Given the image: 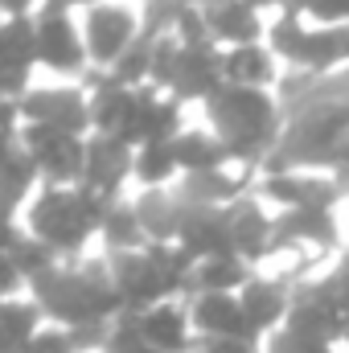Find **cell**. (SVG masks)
<instances>
[{
    "mask_svg": "<svg viewBox=\"0 0 349 353\" xmlns=\"http://www.w3.org/2000/svg\"><path fill=\"white\" fill-rule=\"evenodd\" d=\"M37 58L54 70H79L83 66V46H79V33L70 29L62 4H50L46 17L37 21Z\"/></svg>",
    "mask_w": 349,
    "mask_h": 353,
    "instance_id": "obj_8",
    "label": "cell"
},
{
    "mask_svg": "<svg viewBox=\"0 0 349 353\" xmlns=\"http://www.w3.org/2000/svg\"><path fill=\"white\" fill-rule=\"evenodd\" d=\"M193 325L214 341V337H247V341H255V333H251V325H247V316H243V304L235 300V296H218V292H206V296H197V304H193Z\"/></svg>",
    "mask_w": 349,
    "mask_h": 353,
    "instance_id": "obj_10",
    "label": "cell"
},
{
    "mask_svg": "<svg viewBox=\"0 0 349 353\" xmlns=\"http://www.w3.org/2000/svg\"><path fill=\"white\" fill-rule=\"evenodd\" d=\"M300 12H308L321 29H341V25H349V0H296V12L292 17H300Z\"/></svg>",
    "mask_w": 349,
    "mask_h": 353,
    "instance_id": "obj_25",
    "label": "cell"
},
{
    "mask_svg": "<svg viewBox=\"0 0 349 353\" xmlns=\"http://www.w3.org/2000/svg\"><path fill=\"white\" fill-rule=\"evenodd\" d=\"M17 279H21L17 263H12L8 255H0V292H12V288H17Z\"/></svg>",
    "mask_w": 349,
    "mask_h": 353,
    "instance_id": "obj_34",
    "label": "cell"
},
{
    "mask_svg": "<svg viewBox=\"0 0 349 353\" xmlns=\"http://www.w3.org/2000/svg\"><path fill=\"white\" fill-rule=\"evenodd\" d=\"M62 4H90V0H62Z\"/></svg>",
    "mask_w": 349,
    "mask_h": 353,
    "instance_id": "obj_37",
    "label": "cell"
},
{
    "mask_svg": "<svg viewBox=\"0 0 349 353\" xmlns=\"http://www.w3.org/2000/svg\"><path fill=\"white\" fill-rule=\"evenodd\" d=\"M333 234H337V226H333V214L329 210H321V205H300V210H288L279 222H275V230H271V239L275 243H333Z\"/></svg>",
    "mask_w": 349,
    "mask_h": 353,
    "instance_id": "obj_15",
    "label": "cell"
},
{
    "mask_svg": "<svg viewBox=\"0 0 349 353\" xmlns=\"http://www.w3.org/2000/svg\"><path fill=\"white\" fill-rule=\"evenodd\" d=\"M136 329L144 333V341L157 353H185L189 350V337H185V316L169 308V304H157L148 312H136Z\"/></svg>",
    "mask_w": 349,
    "mask_h": 353,
    "instance_id": "obj_16",
    "label": "cell"
},
{
    "mask_svg": "<svg viewBox=\"0 0 349 353\" xmlns=\"http://www.w3.org/2000/svg\"><path fill=\"white\" fill-rule=\"evenodd\" d=\"M136 176L140 181H148V185H157V181H165V176L177 169V152H173V140H157V144H144L140 152H136Z\"/></svg>",
    "mask_w": 349,
    "mask_h": 353,
    "instance_id": "obj_23",
    "label": "cell"
},
{
    "mask_svg": "<svg viewBox=\"0 0 349 353\" xmlns=\"http://www.w3.org/2000/svg\"><path fill=\"white\" fill-rule=\"evenodd\" d=\"M8 259L17 263L21 275H41V271H50V255H46L41 243H25V239H17V247L8 251Z\"/></svg>",
    "mask_w": 349,
    "mask_h": 353,
    "instance_id": "obj_27",
    "label": "cell"
},
{
    "mask_svg": "<svg viewBox=\"0 0 349 353\" xmlns=\"http://www.w3.org/2000/svg\"><path fill=\"white\" fill-rule=\"evenodd\" d=\"M33 325H37V308L4 304L0 308V353H29V345L37 341Z\"/></svg>",
    "mask_w": 349,
    "mask_h": 353,
    "instance_id": "obj_21",
    "label": "cell"
},
{
    "mask_svg": "<svg viewBox=\"0 0 349 353\" xmlns=\"http://www.w3.org/2000/svg\"><path fill=\"white\" fill-rule=\"evenodd\" d=\"M267 353H333L329 345H321V341H300V337H292L288 329L271 341V350Z\"/></svg>",
    "mask_w": 349,
    "mask_h": 353,
    "instance_id": "obj_29",
    "label": "cell"
},
{
    "mask_svg": "<svg viewBox=\"0 0 349 353\" xmlns=\"http://www.w3.org/2000/svg\"><path fill=\"white\" fill-rule=\"evenodd\" d=\"M12 161H17V148H12V140H8V132H0V176L12 169Z\"/></svg>",
    "mask_w": 349,
    "mask_h": 353,
    "instance_id": "obj_35",
    "label": "cell"
},
{
    "mask_svg": "<svg viewBox=\"0 0 349 353\" xmlns=\"http://www.w3.org/2000/svg\"><path fill=\"white\" fill-rule=\"evenodd\" d=\"M226 222H230V243H235V255L247 263V259H259L267 255V247H271V222H267V214H263L255 201H235L230 210H226Z\"/></svg>",
    "mask_w": 349,
    "mask_h": 353,
    "instance_id": "obj_11",
    "label": "cell"
},
{
    "mask_svg": "<svg viewBox=\"0 0 349 353\" xmlns=\"http://www.w3.org/2000/svg\"><path fill=\"white\" fill-rule=\"evenodd\" d=\"M29 353H70V337H62V333H46V337H37Z\"/></svg>",
    "mask_w": 349,
    "mask_h": 353,
    "instance_id": "obj_32",
    "label": "cell"
},
{
    "mask_svg": "<svg viewBox=\"0 0 349 353\" xmlns=\"http://www.w3.org/2000/svg\"><path fill=\"white\" fill-rule=\"evenodd\" d=\"M136 21L128 8H94L87 17V46L94 62H119L136 41Z\"/></svg>",
    "mask_w": 349,
    "mask_h": 353,
    "instance_id": "obj_9",
    "label": "cell"
},
{
    "mask_svg": "<svg viewBox=\"0 0 349 353\" xmlns=\"http://www.w3.org/2000/svg\"><path fill=\"white\" fill-rule=\"evenodd\" d=\"M103 218H107V210H103V197L94 189H83V193H46L33 205V230L41 234V243L62 247V251H74L87 239L90 226H103Z\"/></svg>",
    "mask_w": 349,
    "mask_h": 353,
    "instance_id": "obj_3",
    "label": "cell"
},
{
    "mask_svg": "<svg viewBox=\"0 0 349 353\" xmlns=\"http://www.w3.org/2000/svg\"><path fill=\"white\" fill-rule=\"evenodd\" d=\"M25 144H29V161H33L37 169H46L54 181L87 173V144H83L79 136H70V132L33 123V128L25 132Z\"/></svg>",
    "mask_w": 349,
    "mask_h": 353,
    "instance_id": "obj_5",
    "label": "cell"
},
{
    "mask_svg": "<svg viewBox=\"0 0 349 353\" xmlns=\"http://www.w3.org/2000/svg\"><path fill=\"white\" fill-rule=\"evenodd\" d=\"M210 119L230 157L251 161L275 144V107L263 90L222 87L210 99Z\"/></svg>",
    "mask_w": 349,
    "mask_h": 353,
    "instance_id": "obj_1",
    "label": "cell"
},
{
    "mask_svg": "<svg viewBox=\"0 0 349 353\" xmlns=\"http://www.w3.org/2000/svg\"><path fill=\"white\" fill-rule=\"evenodd\" d=\"M25 4H29V0H0V8H8V12H17V17H21Z\"/></svg>",
    "mask_w": 349,
    "mask_h": 353,
    "instance_id": "obj_36",
    "label": "cell"
},
{
    "mask_svg": "<svg viewBox=\"0 0 349 353\" xmlns=\"http://www.w3.org/2000/svg\"><path fill=\"white\" fill-rule=\"evenodd\" d=\"M271 50L292 58L296 66L304 70H333L349 62V25L341 29H304L300 17L283 12L275 25H271Z\"/></svg>",
    "mask_w": 349,
    "mask_h": 353,
    "instance_id": "obj_4",
    "label": "cell"
},
{
    "mask_svg": "<svg viewBox=\"0 0 349 353\" xmlns=\"http://www.w3.org/2000/svg\"><path fill=\"white\" fill-rule=\"evenodd\" d=\"M107 350L111 353H157L148 341H144V333L136 329V316H128V321L107 337Z\"/></svg>",
    "mask_w": 349,
    "mask_h": 353,
    "instance_id": "obj_28",
    "label": "cell"
},
{
    "mask_svg": "<svg viewBox=\"0 0 349 353\" xmlns=\"http://www.w3.org/2000/svg\"><path fill=\"white\" fill-rule=\"evenodd\" d=\"M0 29H4V25H0Z\"/></svg>",
    "mask_w": 349,
    "mask_h": 353,
    "instance_id": "obj_39",
    "label": "cell"
},
{
    "mask_svg": "<svg viewBox=\"0 0 349 353\" xmlns=\"http://www.w3.org/2000/svg\"><path fill=\"white\" fill-rule=\"evenodd\" d=\"M329 283H333V292H337V300H341V308L349 312V255L337 263V271L333 275H325Z\"/></svg>",
    "mask_w": 349,
    "mask_h": 353,
    "instance_id": "obj_31",
    "label": "cell"
},
{
    "mask_svg": "<svg viewBox=\"0 0 349 353\" xmlns=\"http://www.w3.org/2000/svg\"><path fill=\"white\" fill-rule=\"evenodd\" d=\"M8 218H12V214H8V210L0 205V255L17 247V230H12V222H8Z\"/></svg>",
    "mask_w": 349,
    "mask_h": 353,
    "instance_id": "obj_33",
    "label": "cell"
},
{
    "mask_svg": "<svg viewBox=\"0 0 349 353\" xmlns=\"http://www.w3.org/2000/svg\"><path fill=\"white\" fill-rule=\"evenodd\" d=\"M173 152H177V169H189V173H214V169L230 157L222 140L201 136V132H185V136H177Z\"/></svg>",
    "mask_w": 349,
    "mask_h": 353,
    "instance_id": "obj_19",
    "label": "cell"
},
{
    "mask_svg": "<svg viewBox=\"0 0 349 353\" xmlns=\"http://www.w3.org/2000/svg\"><path fill=\"white\" fill-rule=\"evenodd\" d=\"M33 288H37V300L58 321H70L74 329L99 325L107 312H115L123 304L115 283L99 267H90V271H41V275H33Z\"/></svg>",
    "mask_w": 349,
    "mask_h": 353,
    "instance_id": "obj_2",
    "label": "cell"
},
{
    "mask_svg": "<svg viewBox=\"0 0 349 353\" xmlns=\"http://www.w3.org/2000/svg\"><path fill=\"white\" fill-rule=\"evenodd\" d=\"M259 8H251L247 0H226V4H210L206 8V25H210V37H218V41H230L235 50L239 46H255L263 33L259 17H255Z\"/></svg>",
    "mask_w": 349,
    "mask_h": 353,
    "instance_id": "obj_12",
    "label": "cell"
},
{
    "mask_svg": "<svg viewBox=\"0 0 349 353\" xmlns=\"http://www.w3.org/2000/svg\"><path fill=\"white\" fill-rule=\"evenodd\" d=\"M201 353H255V341H247V337H214V341H206Z\"/></svg>",
    "mask_w": 349,
    "mask_h": 353,
    "instance_id": "obj_30",
    "label": "cell"
},
{
    "mask_svg": "<svg viewBox=\"0 0 349 353\" xmlns=\"http://www.w3.org/2000/svg\"><path fill=\"white\" fill-rule=\"evenodd\" d=\"M239 304H243V316H247V325H251L255 337H259L263 329H275L279 321H288V312H292L283 288L279 283H267V279H251L243 288Z\"/></svg>",
    "mask_w": 349,
    "mask_h": 353,
    "instance_id": "obj_14",
    "label": "cell"
},
{
    "mask_svg": "<svg viewBox=\"0 0 349 353\" xmlns=\"http://www.w3.org/2000/svg\"><path fill=\"white\" fill-rule=\"evenodd\" d=\"M341 337H346V341H349V321H346V333H341Z\"/></svg>",
    "mask_w": 349,
    "mask_h": 353,
    "instance_id": "obj_38",
    "label": "cell"
},
{
    "mask_svg": "<svg viewBox=\"0 0 349 353\" xmlns=\"http://www.w3.org/2000/svg\"><path fill=\"white\" fill-rule=\"evenodd\" d=\"M239 193V181L214 169V173H189L185 176V189H181V201L185 205H222Z\"/></svg>",
    "mask_w": 349,
    "mask_h": 353,
    "instance_id": "obj_22",
    "label": "cell"
},
{
    "mask_svg": "<svg viewBox=\"0 0 349 353\" xmlns=\"http://www.w3.org/2000/svg\"><path fill=\"white\" fill-rule=\"evenodd\" d=\"M169 87H177V94H185V99H214L218 90L226 87L222 58L210 46H201V50L181 46V58H177V70H173Z\"/></svg>",
    "mask_w": 349,
    "mask_h": 353,
    "instance_id": "obj_6",
    "label": "cell"
},
{
    "mask_svg": "<svg viewBox=\"0 0 349 353\" xmlns=\"http://www.w3.org/2000/svg\"><path fill=\"white\" fill-rule=\"evenodd\" d=\"M181 197H169V193H148L140 205H136V218L144 226V234H152V243H169L181 234Z\"/></svg>",
    "mask_w": 349,
    "mask_h": 353,
    "instance_id": "obj_18",
    "label": "cell"
},
{
    "mask_svg": "<svg viewBox=\"0 0 349 353\" xmlns=\"http://www.w3.org/2000/svg\"><path fill=\"white\" fill-rule=\"evenodd\" d=\"M103 230H107V243H111L115 251H128V247H136V243L144 239V226H140L136 210H107Z\"/></svg>",
    "mask_w": 349,
    "mask_h": 353,
    "instance_id": "obj_24",
    "label": "cell"
},
{
    "mask_svg": "<svg viewBox=\"0 0 349 353\" xmlns=\"http://www.w3.org/2000/svg\"><path fill=\"white\" fill-rule=\"evenodd\" d=\"M193 283L201 288V296L206 292L230 296L235 288H247L251 279H247V263L239 255H230V259H206V263H197L193 267Z\"/></svg>",
    "mask_w": 349,
    "mask_h": 353,
    "instance_id": "obj_20",
    "label": "cell"
},
{
    "mask_svg": "<svg viewBox=\"0 0 349 353\" xmlns=\"http://www.w3.org/2000/svg\"><path fill=\"white\" fill-rule=\"evenodd\" d=\"M132 165H136V157H128V144H119V140H111V136L94 140L87 148V189H94L99 197L111 193Z\"/></svg>",
    "mask_w": 349,
    "mask_h": 353,
    "instance_id": "obj_13",
    "label": "cell"
},
{
    "mask_svg": "<svg viewBox=\"0 0 349 353\" xmlns=\"http://www.w3.org/2000/svg\"><path fill=\"white\" fill-rule=\"evenodd\" d=\"M21 111L41 128H58V132H70V136H79L90 123V107L74 90H37L21 103Z\"/></svg>",
    "mask_w": 349,
    "mask_h": 353,
    "instance_id": "obj_7",
    "label": "cell"
},
{
    "mask_svg": "<svg viewBox=\"0 0 349 353\" xmlns=\"http://www.w3.org/2000/svg\"><path fill=\"white\" fill-rule=\"evenodd\" d=\"M33 169H37V165H33L29 157H17V161H12V169L0 176V205H4L8 214H12V205L21 201V193L29 189V181H33Z\"/></svg>",
    "mask_w": 349,
    "mask_h": 353,
    "instance_id": "obj_26",
    "label": "cell"
},
{
    "mask_svg": "<svg viewBox=\"0 0 349 353\" xmlns=\"http://www.w3.org/2000/svg\"><path fill=\"white\" fill-rule=\"evenodd\" d=\"M222 79H226V87L259 90L263 83H271V79H275L271 54H267L263 46H239V50L222 54Z\"/></svg>",
    "mask_w": 349,
    "mask_h": 353,
    "instance_id": "obj_17",
    "label": "cell"
}]
</instances>
